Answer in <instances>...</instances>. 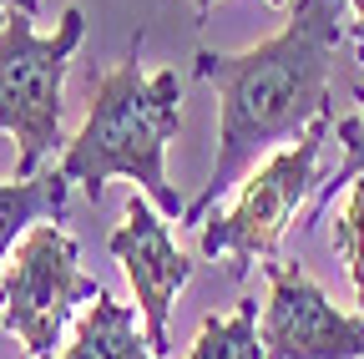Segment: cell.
Instances as JSON below:
<instances>
[{
	"label": "cell",
	"mask_w": 364,
	"mask_h": 359,
	"mask_svg": "<svg viewBox=\"0 0 364 359\" xmlns=\"http://www.w3.org/2000/svg\"><path fill=\"white\" fill-rule=\"evenodd\" d=\"M344 6L349 0H299L284 31L258 41L253 51L193 56V71L218 92V162L182 213L193 228H203L208 208L233 193L268 147L299 142L324 112H334L329 81L344 41Z\"/></svg>",
	"instance_id": "obj_1"
},
{
	"label": "cell",
	"mask_w": 364,
	"mask_h": 359,
	"mask_svg": "<svg viewBox=\"0 0 364 359\" xmlns=\"http://www.w3.org/2000/svg\"><path fill=\"white\" fill-rule=\"evenodd\" d=\"M182 81L177 71H142V31L132 36L127 61L97 76L81 132L61 152V172L91 203H102L112 177H132L162 218H182L188 203L167 183V142L182 132Z\"/></svg>",
	"instance_id": "obj_2"
},
{
	"label": "cell",
	"mask_w": 364,
	"mask_h": 359,
	"mask_svg": "<svg viewBox=\"0 0 364 359\" xmlns=\"http://www.w3.org/2000/svg\"><path fill=\"white\" fill-rule=\"evenodd\" d=\"M81 31V11H66L56 36H36L31 11H11L0 21V132L16 137V177H36L41 157H51L66 142L61 97Z\"/></svg>",
	"instance_id": "obj_3"
},
{
	"label": "cell",
	"mask_w": 364,
	"mask_h": 359,
	"mask_svg": "<svg viewBox=\"0 0 364 359\" xmlns=\"http://www.w3.org/2000/svg\"><path fill=\"white\" fill-rule=\"evenodd\" d=\"M329 132H334V112H324L299 142H289L263 167H253L228 213L203 218L198 248L208 258H228V279H248L253 263L279 258V243L289 233L294 213L304 208V198L318 193V147H324Z\"/></svg>",
	"instance_id": "obj_4"
},
{
	"label": "cell",
	"mask_w": 364,
	"mask_h": 359,
	"mask_svg": "<svg viewBox=\"0 0 364 359\" xmlns=\"http://www.w3.org/2000/svg\"><path fill=\"white\" fill-rule=\"evenodd\" d=\"M107 289L81 274V248L56 223H36L0 268V329L26 344V359H51L71 309Z\"/></svg>",
	"instance_id": "obj_5"
},
{
	"label": "cell",
	"mask_w": 364,
	"mask_h": 359,
	"mask_svg": "<svg viewBox=\"0 0 364 359\" xmlns=\"http://www.w3.org/2000/svg\"><path fill=\"white\" fill-rule=\"evenodd\" d=\"M258 268L268 279L258 319L263 359H364V314H344L339 304H329V294L299 263L268 258Z\"/></svg>",
	"instance_id": "obj_6"
},
{
	"label": "cell",
	"mask_w": 364,
	"mask_h": 359,
	"mask_svg": "<svg viewBox=\"0 0 364 359\" xmlns=\"http://www.w3.org/2000/svg\"><path fill=\"white\" fill-rule=\"evenodd\" d=\"M112 253H117L122 274H127V284L136 294V314H142V324H147V344L157 354H167L172 349L167 314H172L177 289L188 284V274H193V258L172 243L167 218L157 213V203L142 188L127 198V223L112 233Z\"/></svg>",
	"instance_id": "obj_7"
},
{
	"label": "cell",
	"mask_w": 364,
	"mask_h": 359,
	"mask_svg": "<svg viewBox=\"0 0 364 359\" xmlns=\"http://www.w3.org/2000/svg\"><path fill=\"white\" fill-rule=\"evenodd\" d=\"M56 359H162V354L147 344V329H136V309L102 294L91 299V309L76 324V339Z\"/></svg>",
	"instance_id": "obj_8"
},
{
	"label": "cell",
	"mask_w": 364,
	"mask_h": 359,
	"mask_svg": "<svg viewBox=\"0 0 364 359\" xmlns=\"http://www.w3.org/2000/svg\"><path fill=\"white\" fill-rule=\"evenodd\" d=\"M66 193H71V177H66L61 167L0 183V268H6L11 248L36 228V223L66 218Z\"/></svg>",
	"instance_id": "obj_9"
},
{
	"label": "cell",
	"mask_w": 364,
	"mask_h": 359,
	"mask_svg": "<svg viewBox=\"0 0 364 359\" xmlns=\"http://www.w3.org/2000/svg\"><path fill=\"white\" fill-rule=\"evenodd\" d=\"M188 359H263V339H258V299H243L233 314H208L193 354Z\"/></svg>",
	"instance_id": "obj_10"
},
{
	"label": "cell",
	"mask_w": 364,
	"mask_h": 359,
	"mask_svg": "<svg viewBox=\"0 0 364 359\" xmlns=\"http://www.w3.org/2000/svg\"><path fill=\"white\" fill-rule=\"evenodd\" d=\"M354 97L364 102V86H354ZM334 137L344 142V162L318 183V193H314V208H309V218L299 223V233H314L318 223L329 218V208H334V198H339V188H354L359 177H364V112L359 117H334Z\"/></svg>",
	"instance_id": "obj_11"
},
{
	"label": "cell",
	"mask_w": 364,
	"mask_h": 359,
	"mask_svg": "<svg viewBox=\"0 0 364 359\" xmlns=\"http://www.w3.org/2000/svg\"><path fill=\"white\" fill-rule=\"evenodd\" d=\"M334 253L349 263V279H354V294L364 304V177L349 188L339 218H334Z\"/></svg>",
	"instance_id": "obj_12"
},
{
	"label": "cell",
	"mask_w": 364,
	"mask_h": 359,
	"mask_svg": "<svg viewBox=\"0 0 364 359\" xmlns=\"http://www.w3.org/2000/svg\"><path fill=\"white\" fill-rule=\"evenodd\" d=\"M11 11H41V0H0V16H11Z\"/></svg>",
	"instance_id": "obj_13"
},
{
	"label": "cell",
	"mask_w": 364,
	"mask_h": 359,
	"mask_svg": "<svg viewBox=\"0 0 364 359\" xmlns=\"http://www.w3.org/2000/svg\"><path fill=\"white\" fill-rule=\"evenodd\" d=\"M268 6H284V0H268ZM208 11H213V0H198V21H208Z\"/></svg>",
	"instance_id": "obj_14"
},
{
	"label": "cell",
	"mask_w": 364,
	"mask_h": 359,
	"mask_svg": "<svg viewBox=\"0 0 364 359\" xmlns=\"http://www.w3.org/2000/svg\"><path fill=\"white\" fill-rule=\"evenodd\" d=\"M349 6H354V21H359V26H354V31H359V36H364V0H349Z\"/></svg>",
	"instance_id": "obj_15"
}]
</instances>
